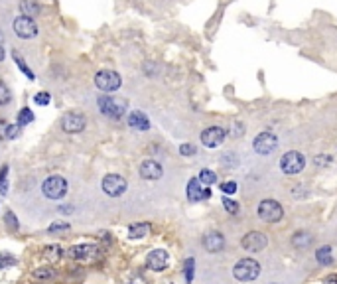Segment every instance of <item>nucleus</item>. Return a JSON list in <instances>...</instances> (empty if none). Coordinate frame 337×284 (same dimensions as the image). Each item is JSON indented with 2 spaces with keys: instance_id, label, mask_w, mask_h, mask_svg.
I'll use <instances>...</instances> for the list:
<instances>
[{
  "instance_id": "nucleus-11",
  "label": "nucleus",
  "mask_w": 337,
  "mask_h": 284,
  "mask_svg": "<svg viewBox=\"0 0 337 284\" xmlns=\"http://www.w3.org/2000/svg\"><path fill=\"white\" fill-rule=\"evenodd\" d=\"M99 253L101 251L97 245H75L68 251V257L73 260H93Z\"/></svg>"
},
{
  "instance_id": "nucleus-23",
  "label": "nucleus",
  "mask_w": 337,
  "mask_h": 284,
  "mask_svg": "<svg viewBox=\"0 0 337 284\" xmlns=\"http://www.w3.org/2000/svg\"><path fill=\"white\" fill-rule=\"evenodd\" d=\"M12 57H14V61H16V65L20 67V71H22L24 75L28 77V79H34V73H32V69L26 65V61H24V57L18 53V51H12Z\"/></svg>"
},
{
  "instance_id": "nucleus-32",
  "label": "nucleus",
  "mask_w": 337,
  "mask_h": 284,
  "mask_svg": "<svg viewBox=\"0 0 337 284\" xmlns=\"http://www.w3.org/2000/svg\"><path fill=\"white\" fill-rule=\"evenodd\" d=\"M34 101H36V105L45 107V105H49V101H51V95H49V93H38L36 97H34Z\"/></svg>"
},
{
  "instance_id": "nucleus-6",
  "label": "nucleus",
  "mask_w": 337,
  "mask_h": 284,
  "mask_svg": "<svg viewBox=\"0 0 337 284\" xmlns=\"http://www.w3.org/2000/svg\"><path fill=\"white\" fill-rule=\"evenodd\" d=\"M101 188H103V191H105L107 195L118 197V195H122V193L126 191L128 184H126V180H124L122 176H118V174H107V176L103 178V182H101Z\"/></svg>"
},
{
  "instance_id": "nucleus-31",
  "label": "nucleus",
  "mask_w": 337,
  "mask_h": 284,
  "mask_svg": "<svg viewBox=\"0 0 337 284\" xmlns=\"http://www.w3.org/2000/svg\"><path fill=\"white\" fill-rule=\"evenodd\" d=\"M6 178H8V166L4 164L2 168H0V193H6V191H8Z\"/></svg>"
},
{
  "instance_id": "nucleus-39",
  "label": "nucleus",
  "mask_w": 337,
  "mask_h": 284,
  "mask_svg": "<svg viewBox=\"0 0 337 284\" xmlns=\"http://www.w3.org/2000/svg\"><path fill=\"white\" fill-rule=\"evenodd\" d=\"M69 229V223H53V225H49V233H53V231H68Z\"/></svg>"
},
{
  "instance_id": "nucleus-17",
  "label": "nucleus",
  "mask_w": 337,
  "mask_h": 284,
  "mask_svg": "<svg viewBox=\"0 0 337 284\" xmlns=\"http://www.w3.org/2000/svg\"><path fill=\"white\" fill-rule=\"evenodd\" d=\"M162 174H164V170H162V166L158 164L156 160H144L140 164V176L144 180H160Z\"/></svg>"
},
{
  "instance_id": "nucleus-34",
  "label": "nucleus",
  "mask_w": 337,
  "mask_h": 284,
  "mask_svg": "<svg viewBox=\"0 0 337 284\" xmlns=\"http://www.w3.org/2000/svg\"><path fill=\"white\" fill-rule=\"evenodd\" d=\"M180 154L181 156H193V154H195V146H191V144H181Z\"/></svg>"
},
{
  "instance_id": "nucleus-14",
  "label": "nucleus",
  "mask_w": 337,
  "mask_h": 284,
  "mask_svg": "<svg viewBox=\"0 0 337 284\" xmlns=\"http://www.w3.org/2000/svg\"><path fill=\"white\" fill-rule=\"evenodd\" d=\"M168 253L166 251H162V249H156V251H152V253H148V257H146V266L150 268V270H154V272H162L166 266H168Z\"/></svg>"
},
{
  "instance_id": "nucleus-2",
  "label": "nucleus",
  "mask_w": 337,
  "mask_h": 284,
  "mask_svg": "<svg viewBox=\"0 0 337 284\" xmlns=\"http://www.w3.org/2000/svg\"><path fill=\"white\" fill-rule=\"evenodd\" d=\"M233 274L237 280L241 282H248V280H254L258 274H260V264L254 259H241L235 268H233Z\"/></svg>"
},
{
  "instance_id": "nucleus-4",
  "label": "nucleus",
  "mask_w": 337,
  "mask_h": 284,
  "mask_svg": "<svg viewBox=\"0 0 337 284\" xmlns=\"http://www.w3.org/2000/svg\"><path fill=\"white\" fill-rule=\"evenodd\" d=\"M95 85L101 91H105V93H112V91H116L122 85V79H120V75L116 71L101 69L97 71V75H95Z\"/></svg>"
},
{
  "instance_id": "nucleus-37",
  "label": "nucleus",
  "mask_w": 337,
  "mask_h": 284,
  "mask_svg": "<svg viewBox=\"0 0 337 284\" xmlns=\"http://www.w3.org/2000/svg\"><path fill=\"white\" fill-rule=\"evenodd\" d=\"M20 134V124L16 122V124H10L8 126V138H16Z\"/></svg>"
},
{
  "instance_id": "nucleus-1",
  "label": "nucleus",
  "mask_w": 337,
  "mask_h": 284,
  "mask_svg": "<svg viewBox=\"0 0 337 284\" xmlns=\"http://www.w3.org/2000/svg\"><path fill=\"white\" fill-rule=\"evenodd\" d=\"M99 109L103 115L111 118H120L126 111V101L124 99H118V97H109V95H103L99 97Z\"/></svg>"
},
{
  "instance_id": "nucleus-7",
  "label": "nucleus",
  "mask_w": 337,
  "mask_h": 284,
  "mask_svg": "<svg viewBox=\"0 0 337 284\" xmlns=\"http://www.w3.org/2000/svg\"><path fill=\"white\" fill-rule=\"evenodd\" d=\"M282 215H284L282 205H280L278 201H274V199H264V201L258 203V217H260L262 221H266V223H276V221H280Z\"/></svg>"
},
{
  "instance_id": "nucleus-12",
  "label": "nucleus",
  "mask_w": 337,
  "mask_h": 284,
  "mask_svg": "<svg viewBox=\"0 0 337 284\" xmlns=\"http://www.w3.org/2000/svg\"><path fill=\"white\" fill-rule=\"evenodd\" d=\"M227 136V130L221 126H209L201 132V142L207 148H217Z\"/></svg>"
},
{
  "instance_id": "nucleus-28",
  "label": "nucleus",
  "mask_w": 337,
  "mask_h": 284,
  "mask_svg": "<svg viewBox=\"0 0 337 284\" xmlns=\"http://www.w3.org/2000/svg\"><path fill=\"white\" fill-rule=\"evenodd\" d=\"M53 276V272L49 270V268H36L34 272H32V278L34 280H49Z\"/></svg>"
},
{
  "instance_id": "nucleus-43",
  "label": "nucleus",
  "mask_w": 337,
  "mask_h": 284,
  "mask_svg": "<svg viewBox=\"0 0 337 284\" xmlns=\"http://www.w3.org/2000/svg\"><path fill=\"white\" fill-rule=\"evenodd\" d=\"M2 44H4V34H2V30H0V47H2Z\"/></svg>"
},
{
  "instance_id": "nucleus-29",
  "label": "nucleus",
  "mask_w": 337,
  "mask_h": 284,
  "mask_svg": "<svg viewBox=\"0 0 337 284\" xmlns=\"http://www.w3.org/2000/svg\"><path fill=\"white\" fill-rule=\"evenodd\" d=\"M4 221H6V225H8V229H10V231H18L20 223H18V217H16L12 211H6V215H4Z\"/></svg>"
},
{
  "instance_id": "nucleus-38",
  "label": "nucleus",
  "mask_w": 337,
  "mask_h": 284,
  "mask_svg": "<svg viewBox=\"0 0 337 284\" xmlns=\"http://www.w3.org/2000/svg\"><path fill=\"white\" fill-rule=\"evenodd\" d=\"M8 126H10V124H8L6 120H2V118H0V140L8 138Z\"/></svg>"
},
{
  "instance_id": "nucleus-15",
  "label": "nucleus",
  "mask_w": 337,
  "mask_h": 284,
  "mask_svg": "<svg viewBox=\"0 0 337 284\" xmlns=\"http://www.w3.org/2000/svg\"><path fill=\"white\" fill-rule=\"evenodd\" d=\"M207 197H211V189H203L199 178H191L187 182V199L189 201H201Z\"/></svg>"
},
{
  "instance_id": "nucleus-22",
  "label": "nucleus",
  "mask_w": 337,
  "mask_h": 284,
  "mask_svg": "<svg viewBox=\"0 0 337 284\" xmlns=\"http://www.w3.org/2000/svg\"><path fill=\"white\" fill-rule=\"evenodd\" d=\"M148 231H150V225H148V223H134V225H130V229H128V237H130V239H142V237L148 235Z\"/></svg>"
},
{
  "instance_id": "nucleus-16",
  "label": "nucleus",
  "mask_w": 337,
  "mask_h": 284,
  "mask_svg": "<svg viewBox=\"0 0 337 284\" xmlns=\"http://www.w3.org/2000/svg\"><path fill=\"white\" fill-rule=\"evenodd\" d=\"M203 247L209 253H221L225 249V237L217 231H211V233L203 237Z\"/></svg>"
},
{
  "instance_id": "nucleus-5",
  "label": "nucleus",
  "mask_w": 337,
  "mask_h": 284,
  "mask_svg": "<svg viewBox=\"0 0 337 284\" xmlns=\"http://www.w3.org/2000/svg\"><path fill=\"white\" fill-rule=\"evenodd\" d=\"M304 166H306V158H304V154H300V152H286L284 156H282V160H280V168H282V172L286 174V176H294V174H300L302 170H304Z\"/></svg>"
},
{
  "instance_id": "nucleus-24",
  "label": "nucleus",
  "mask_w": 337,
  "mask_h": 284,
  "mask_svg": "<svg viewBox=\"0 0 337 284\" xmlns=\"http://www.w3.org/2000/svg\"><path fill=\"white\" fill-rule=\"evenodd\" d=\"M315 259H317V262L319 264H331L333 262V259H331V249L329 247H323V249H319L317 253H315Z\"/></svg>"
},
{
  "instance_id": "nucleus-9",
  "label": "nucleus",
  "mask_w": 337,
  "mask_h": 284,
  "mask_svg": "<svg viewBox=\"0 0 337 284\" xmlns=\"http://www.w3.org/2000/svg\"><path fill=\"white\" fill-rule=\"evenodd\" d=\"M12 28H14L16 36L22 40H30V38L38 36V26L34 22V18H30V16H18L12 24Z\"/></svg>"
},
{
  "instance_id": "nucleus-36",
  "label": "nucleus",
  "mask_w": 337,
  "mask_h": 284,
  "mask_svg": "<svg viewBox=\"0 0 337 284\" xmlns=\"http://www.w3.org/2000/svg\"><path fill=\"white\" fill-rule=\"evenodd\" d=\"M221 189H223V193H235L237 191V184L235 182H225V184H221Z\"/></svg>"
},
{
  "instance_id": "nucleus-35",
  "label": "nucleus",
  "mask_w": 337,
  "mask_h": 284,
  "mask_svg": "<svg viewBox=\"0 0 337 284\" xmlns=\"http://www.w3.org/2000/svg\"><path fill=\"white\" fill-rule=\"evenodd\" d=\"M223 205H225V209H227L229 213H237V211H239V205H237L235 201L227 199V197H223Z\"/></svg>"
},
{
  "instance_id": "nucleus-27",
  "label": "nucleus",
  "mask_w": 337,
  "mask_h": 284,
  "mask_svg": "<svg viewBox=\"0 0 337 284\" xmlns=\"http://www.w3.org/2000/svg\"><path fill=\"white\" fill-rule=\"evenodd\" d=\"M10 101H12V93H10L8 85H6L4 81H0V107H2V105H8Z\"/></svg>"
},
{
  "instance_id": "nucleus-33",
  "label": "nucleus",
  "mask_w": 337,
  "mask_h": 284,
  "mask_svg": "<svg viewBox=\"0 0 337 284\" xmlns=\"http://www.w3.org/2000/svg\"><path fill=\"white\" fill-rule=\"evenodd\" d=\"M193 266H195V260H185V278H187V282H191V278H193Z\"/></svg>"
},
{
  "instance_id": "nucleus-26",
  "label": "nucleus",
  "mask_w": 337,
  "mask_h": 284,
  "mask_svg": "<svg viewBox=\"0 0 337 284\" xmlns=\"http://www.w3.org/2000/svg\"><path fill=\"white\" fill-rule=\"evenodd\" d=\"M32 120H34V113H32L28 107L20 109V113H18V124H20V126H26V124H30Z\"/></svg>"
},
{
  "instance_id": "nucleus-42",
  "label": "nucleus",
  "mask_w": 337,
  "mask_h": 284,
  "mask_svg": "<svg viewBox=\"0 0 337 284\" xmlns=\"http://www.w3.org/2000/svg\"><path fill=\"white\" fill-rule=\"evenodd\" d=\"M59 211L61 213H71L73 211V207H71V205H65V207H59Z\"/></svg>"
},
{
  "instance_id": "nucleus-30",
  "label": "nucleus",
  "mask_w": 337,
  "mask_h": 284,
  "mask_svg": "<svg viewBox=\"0 0 337 284\" xmlns=\"http://www.w3.org/2000/svg\"><path fill=\"white\" fill-rule=\"evenodd\" d=\"M12 264H16V259L10 253H0V268H10Z\"/></svg>"
},
{
  "instance_id": "nucleus-25",
  "label": "nucleus",
  "mask_w": 337,
  "mask_h": 284,
  "mask_svg": "<svg viewBox=\"0 0 337 284\" xmlns=\"http://www.w3.org/2000/svg\"><path fill=\"white\" fill-rule=\"evenodd\" d=\"M199 182L205 184V186H213V184L217 182V174H215L213 170H207V168H205V170L199 172Z\"/></svg>"
},
{
  "instance_id": "nucleus-8",
  "label": "nucleus",
  "mask_w": 337,
  "mask_h": 284,
  "mask_svg": "<svg viewBox=\"0 0 337 284\" xmlns=\"http://www.w3.org/2000/svg\"><path fill=\"white\" fill-rule=\"evenodd\" d=\"M61 130L63 132H68V134H77V132H81V130H85V126H87V120L85 117L81 115V113H65L63 117H61Z\"/></svg>"
},
{
  "instance_id": "nucleus-41",
  "label": "nucleus",
  "mask_w": 337,
  "mask_h": 284,
  "mask_svg": "<svg viewBox=\"0 0 337 284\" xmlns=\"http://www.w3.org/2000/svg\"><path fill=\"white\" fill-rule=\"evenodd\" d=\"M130 284H146V282H144V278L136 276V278H132V280H130Z\"/></svg>"
},
{
  "instance_id": "nucleus-13",
  "label": "nucleus",
  "mask_w": 337,
  "mask_h": 284,
  "mask_svg": "<svg viewBox=\"0 0 337 284\" xmlns=\"http://www.w3.org/2000/svg\"><path fill=\"white\" fill-rule=\"evenodd\" d=\"M252 146H254V150H256L258 154H270V152L276 150L278 140H276V136L270 134V132H260V134L254 138Z\"/></svg>"
},
{
  "instance_id": "nucleus-20",
  "label": "nucleus",
  "mask_w": 337,
  "mask_h": 284,
  "mask_svg": "<svg viewBox=\"0 0 337 284\" xmlns=\"http://www.w3.org/2000/svg\"><path fill=\"white\" fill-rule=\"evenodd\" d=\"M44 257L47 260H51V262H57V260H61L65 257V251L59 245H47L44 249Z\"/></svg>"
},
{
  "instance_id": "nucleus-19",
  "label": "nucleus",
  "mask_w": 337,
  "mask_h": 284,
  "mask_svg": "<svg viewBox=\"0 0 337 284\" xmlns=\"http://www.w3.org/2000/svg\"><path fill=\"white\" fill-rule=\"evenodd\" d=\"M20 12H22V16L36 18L42 12V6L38 4V0H22L20 2Z\"/></svg>"
},
{
  "instance_id": "nucleus-18",
  "label": "nucleus",
  "mask_w": 337,
  "mask_h": 284,
  "mask_svg": "<svg viewBox=\"0 0 337 284\" xmlns=\"http://www.w3.org/2000/svg\"><path fill=\"white\" fill-rule=\"evenodd\" d=\"M128 124L134 128V130H148L150 128V120L148 117L142 113V111H132L128 115Z\"/></svg>"
},
{
  "instance_id": "nucleus-10",
  "label": "nucleus",
  "mask_w": 337,
  "mask_h": 284,
  "mask_svg": "<svg viewBox=\"0 0 337 284\" xmlns=\"http://www.w3.org/2000/svg\"><path fill=\"white\" fill-rule=\"evenodd\" d=\"M241 245H243V249H247L248 253H258V251H262L266 247V237L260 231H250V233L243 237Z\"/></svg>"
},
{
  "instance_id": "nucleus-21",
  "label": "nucleus",
  "mask_w": 337,
  "mask_h": 284,
  "mask_svg": "<svg viewBox=\"0 0 337 284\" xmlns=\"http://www.w3.org/2000/svg\"><path fill=\"white\" fill-rule=\"evenodd\" d=\"M312 241H314V237L310 233H304V231H300V233H296L292 237V245L296 249H306V247L312 245Z\"/></svg>"
},
{
  "instance_id": "nucleus-40",
  "label": "nucleus",
  "mask_w": 337,
  "mask_h": 284,
  "mask_svg": "<svg viewBox=\"0 0 337 284\" xmlns=\"http://www.w3.org/2000/svg\"><path fill=\"white\" fill-rule=\"evenodd\" d=\"M323 284H337V274H329L323 278Z\"/></svg>"
},
{
  "instance_id": "nucleus-3",
  "label": "nucleus",
  "mask_w": 337,
  "mask_h": 284,
  "mask_svg": "<svg viewBox=\"0 0 337 284\" xmlns=\"http://www.w3.org/2000/svg\"><path fill=\"white\" fill-rule=\"evenodd\" d=\"M42 193L47 199H61L68 193V180L61 176H49L42 184Z\"/></svg>"
}]
</instances>
